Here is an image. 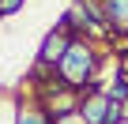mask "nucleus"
Returning <instances> with one entry per match:
<instances>
[{
  "label": "nucleus",
  "mask_w": 128,
  "mask_h": 124,
  "mask_svg": "<svg viewBox=\"0 0 128 124\" xmlns=\"http://www.w3.org/2000/svg\"><path fill=\"white\" fill-rule=\"evenodd\" d=\"M98 68H102V56H98V45L90 38H72L64 60L56 64V79L72 90H87L90 83H98Z\"/></svg>",
  "instance_id": "obj_1"
},
{
  "label": "nucleus",
  "mask_w": 128,
  "mask_h": 124,
  "mask_svg": "<svg viewBox=\"0 0 128 124\" xmlns=\"http://www.w3.org/2000/svg\"><path fill=\"white\" fill-rule=\"evenodd\" d=\"M68 45H72V34L64 30V26H53V30L42 38V45H38V56H34V64H42V68H53V72H56V64L64 60Z\"/></svg>",
  "instance_id": "obj_2"
},
{
  "label": "nucleus",
  "mask_w": 128,
  "mask_h": 124,
  "mask_svg": "<svg viewBox=\"0 0 128 124\" xmlns=\"http://www.w3.org/2000/svg\"><path fill=\"white\" fill-rule=\"evenodd\" d=\"M98 8H102L106 30L117 38H128V0H98Z\"/></svg>",
  "instance_id": "obj_3"
},
{
  "label": "nucleus",
  "mask_w": 128,
  "mask_h": 124,
  "mask_svg": "<svg viewBox=\"0 0 128 124\" xmlns=\"http://www.w3.org/2000/svg\"><path fill=\"white\" fill-rule=\"evenodd\" d=\"M106 109H109V94L98 87V90H83L79 98V117L83 124H106Z\"/></svg>",
  "instance_id": "obj_4"
},
{
  "label": "nucleus",
  "mask_w": 128,
  "mask_h": 124,
  "mask_svg": "<svg viewBox=\"0 0 128 124\" xmlns=\"http://www.w3.org/2000/svg\"><path fill=\"white\" fill-rule=\"evenodd\" d=\"M15 124H53V117H49V109L30 94V98L15 102Z\"/></svg>",
  "instance_id": "obj_5"
},
{
  "label": "nucleus",
  "mask_w": 128,
  "mask_h": 124,
  "mask_svg": "<svg viewBox=\"0 0 128 124\" xmlns=\"http://www.w3.org/2000/svg\"><path fill=\"white\" fill-rule=\"evenodd\" d=\"M19 8H26V0H0V19H8V15H15Z\"/></svg>",
  "instance_id": "obj_6"
},
{
  "label": "nucleus",
  "mask_w": 128,
  "mask_h": 124,
  "mask_svg": "<svg viewBox=\"0 0 128 124\" xmlns=\"http://www.w3.org/2000/svg\"><path fill=\"white\" fill-rule=\"evenodd\" d=\"M53 124H83V117H79V113H64V117H56Z\"/></svg>",
  "instance_id": "obj_7"
}]
</instances>
